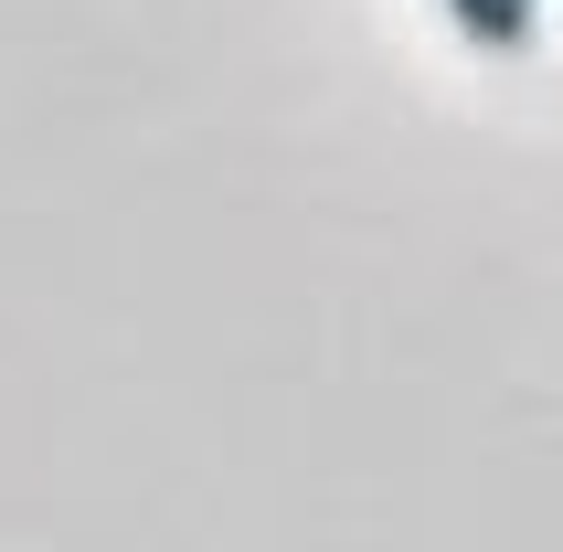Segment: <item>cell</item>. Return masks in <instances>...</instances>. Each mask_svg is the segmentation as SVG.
I'll return each mask as SVG.
<instances>
[{
	"label": "cell",
	"instance_id": "6da1fadb",
	"mask_svg": "<svg viewBox=\"0 0 563 552\" xmlns=\"http://www.w3.org/2000/svg\"><path fill=\"white\" fill-rule=\"evenodd\" d=\"M446 11H457V32L489 43V54H521V43H532V0H446Z\"/></svg>",
	"mask_w": 563,
	"mask_h": 552
}]
</instances>
